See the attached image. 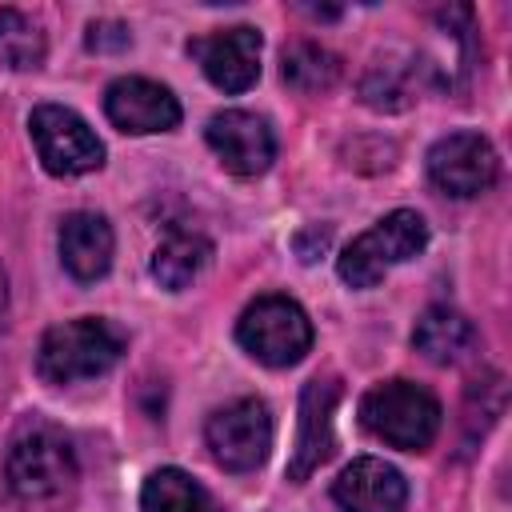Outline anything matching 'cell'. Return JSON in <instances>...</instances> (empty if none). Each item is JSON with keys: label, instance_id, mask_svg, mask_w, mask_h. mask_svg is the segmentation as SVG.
Masks as SVG:
<instances>
[{"label": "cell", "instance_id": "obj_1", "mask_svg": "<svg viewBox=\"0 0 512 512\" xmlns=\"http://www.w3.org/2000/svg\"><path fill=\"white\" fill-rule=\"evenodd\" d=\"M4 480H8V492L24 508L64 504L80 480L72 440L48 420L20 424V432L12 436L8 456H4Z\"/></svg>", "mask_w": 512, "mask_h": 512}, {"label": "cell", "instance_id": "obj_2", "mask_svg": "<svg viewBox=\"0 0 512 512\" xmlns=\"http://www.w3.org/2000/svg\"><path fill=\"white\" fill-rule=\"evenodd\" d=\"M124 356V332L104 316L52 324L36 348V372L48 384H80L104 376Z\"/></svg>", "mask_w": 512, "mask_h": 512}, {"label": "cell", "instance_id": "obj_3", "mask_svg": "<svg viewBox=\"0 0 512 512\" xmlns=\"http://www.w3.org/2000/svg\"><path fill=\"white\" fill-rule=\"evenodd\" d=\"M360 424L388 448L424 452L444 424V408L416 380H384L360 396Z\"/></svg>", "mask_w": 512, "mask_h": 512}, {"label": "cell", "instance_id": "obj_4", "mask_svg": "<svg viewBox=\"0 0 512 512\" xmlns=\"http://www.w3.org/2000/svg\"><path fill=\"white\" fill-rule=\"evenodd\" d=\"M428 244V224L412 208H396L380 216L368 232H360L336 260V272L348 288H376L396 264H408Z\"/></svg>", "mask_w": 512, "mask_h": 512}, {"label": "cell", "instance_id": "obj_5", "mask_svg": "<svg viewBox=\"0 0 512 512\" xmlns=\"http://www.w3.org/2000/svg\"><path fill=\"white\" fill-rule=\"evenodd\" d=\"M236 344L268 368H292L312 348V320L292 296L268 292V296H256L240 312Z\"/></svg>", "mask_w": 512, "mask_h": 512}, {"label": "cell", "instance_id": "obj_6", "mask_svg": "<svg viewBox=\"0 0 512 512\" xmlns=\"http://www.w3.org/2000/svg\"><path fill=\"white\" fill-rule=\"evenodd\" d=\"M204 444L224 472H256L272 452V412L260 396H240L216 408L204 424Z\"/></svg>", "mask_w": 512, "mask_h": 512}, {"label": "cell", "instance_id": "obj_7", "mask_svg": "<svg viewBox=\"0 0 512 512\" xmlns=\"http://www.w3.org/2000/svg\"><path fill=\"white\" fill-rule=\"evenodd\" d=\"M28 132H32V144H36L40 164L52 176H84V172H96L104 164L100 136L92 132V124L80 112H72L64 104H40V108H32Z\"/></svg>", "mask_w": 512, "mask_h": 512}, {"label": "cell", "instance_id": "obj_8", "mask_svg": "<svg viewBox=\"0 0 512 512\" xmlns=\"http://www.w3.org/2000/svg\"><path fill=\"white\" fill-rule=\"evenodd\" d=\"M428 180L444 192V196H456V200H472L480 192H488L500 176V156L492 148L488 136L480 132H448L440 136L432 148H428Z\"/></svg>", "mask_w": 512, "mask_h": 512}, {"label": "cell", "instance_id": "obj_9", "mask_svg": "<svg viewBox=\"0 0 512 512\" xmlns=\"http://www.w3.org/2000/svg\"><path fill=\"white\" fill-rule=\"evenodd\" d=\"M260 32L252 24H232L216 28L208 36L188 40V56L204 68V76L220 92H248L260 80Z\"/></svg>", "mask_w": 512, "mask_h": 512}, {"label": "cell", "instance_id": "obj_10", "mask_svg": "<svg viewBox=\"0 0 512 512\" xmlns=\"http://www.w3.org/2000/svg\"><path fill=\"white\" fill-rule=\"evenodd\" d=\"M208 148L216 152L220 168L232 176H260L276 160V136L264 116L244 112V108H224L208 120L204 128Z\"/></svg>", "mask_w": 512, "mask_h": 512}, {"label": "cell", "instance_id": "obj_11", "mask_svg": "<svg viewBox=\"0 0 512 512\" xmlns=\"http://www.w3.org/2000/svg\"><path fill=\"white\" fill-rule=\"evenodd\" d=\"M104 116L128 132V136H152V132H172L180 124V100L172 88L148 76H120L104 92Z\"/></svg>", "mask_w": 512, "mask_h": 512}, {"label": "cell", "instance_id": "obj_12", "mask_svg": "<svg viewBox=\"0 0 512 512\" xmlns=\"http://www.w3.org/2000/svg\"><path fill=\"white\" fill-rule=\"evenodd\" d=\"M340 400L336 376H312L300 392V428H296V448L288 460V480L300 484L308 480L328 456H332V412Z\"/></svg>", "mask_w": 512, "mask_h": 512}, {"label": "cell", "instance_id": "obj_13", "mask_svg": "<svg viewBox=\"0 0 512 512\" xmlns=\"http://www.w3.org/2000/svg\"><path fill=\"white\" fill-rule=\"evenodd\" d=\"M332 500H336L340 512H404V504H408V480L388 460L360 456V460H352L336 476Z\"/></svg>", "mask_w": 512, "mask_h": 512}, {"label": "cell", "instance_id": "obj_14", "mask_svg": "<svg viewBox=\"0 0 512 512\" xmlns=\"http://www.w3.org/2000/svg\"><path fill=\"white\" fill-rule=\"evenodd\" d=\"M56 244H60V264L80 284H92V280H100L112 268L116 236H112V224L100 212H72V216H64Z\"/></svg>", "mask_w": 512, "mask_h": 512}, {"label": "cell", "instance_id": "obj_15", "mask_svg": "<svg viewBox=\"0 0 512 512\" xmlns=\"http://www.w3.org/2000/svg\"><path fill=\"white\" fill-rule=\"evenodd\" d=\"M412 344L432 364H460L476 348V324L452 304H428L412 328Z\"/></svg>", "mask_w": 512, "mask_h": 512}, {"label": "cell", "instance_id": "obj_16", "mask_svg": "<svg viewBox=\"0 0 512 512\" xmlns=\"http://www.w3.org/2000/svg\"><path fill=\"white\" fill-rule=\"evenodd\" d=\"M208 264H212V240L200 236V232H188V228H172L156 244L152 260H148V272H152V280L160 288L184 292Z\"/></svg>", "mask_w": 512, "mask_h": 512}, {"label": "cell", "instance_id": "obj_17", "mask_svg": "<svg viewBox=\"0 0 512 512\" xmlns=\"http://www.w3.org/2000/svg\"><path fill=\"white\" fill-rule=\"evenodd\" d=\"M140 512H216V504L184 468H156L140 488Z\"/></svg>", "mask_w": 512, "mask_h": 512}, {"label": "cell", "instance_id": "obj_18", "mask_svg": "<svg viewBox=\"0 0 512 512\" xmlns=\"http://www.w3.org/2000/svg\"><path fill=\"white\" fill-rule=\"evenodd\" d=\"M280 76H284L288 88L316 96V92H328L340 80V56L328 52V48H320V44H312V40H300V44L284 48Z\"/></svg>", "mask_w": 512, "mask_h": 512}, {"label": "cell", "instance_id": "obj_19", "mask_svg": "<svg viewBox=\"0 0 512 512\" xmlns=\"http://www.w3.org/2000/svg\"><path fill=\"white\" fill-rule=\"evenodd\" d=\"M44 52V28L20 8H0V64H8L12 72H32L44 64Z\"/></svg>", "mask_w": 512, "mask_h": 512}, {"label": "cell", "instance_id": "obj_20", "mask_svg": "<svg viewBox=\"0 0 512 512\" xmlns=\"http://www.w3.org/2000/svg\"><path fill=\"white\" fill-rule=\"evenodd\" d=\"M420 72H428V64H376L368 76H364V100L372 108H408L412 104V92L420 88Z\"/></svg>", "mask_w": 512, "mask_h": 512}, {"label": "cell", "instance_id": "obj_21", "mask_svg": "<svg viewBox=\"0 0 512 512\" xmlns=\"http://www.w3.org/2000/svg\"><path fill=\"white\" fill-rule=\"evenodd\" d=\"M132 44V32L120 20H92L88 24V48L92 52H120Z\"/></svg>", "mask_w": 512, "mask_h": 512}, {"label": "cell", "instance_id": "obj_22", "mask_svg": "<svg viewBox=\"0 0 512 512\" xmlns=\"http://www.w3.org/2000/svg\"><path fill=\"white\" fill-rule=\"evenodd\" d=\"M4 312H8V280H4V268H0V328H4Z\"/></svg>", "mask_w": 512, "mask_h": 512}]
</instances>
